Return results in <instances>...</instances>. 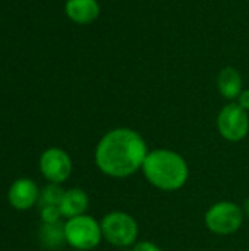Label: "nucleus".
<instances>
[{"label":"nucleus","mask_w":249,"mask_h":251,"mask_svg":"<svg viewBox=\"0 0 249 251\" xmlns=\"http://www.w3.org/2000/svg\"><path fill=\"white\" fill-rule=\"evenodd\" d=\"M219 134L230 143L242 141L249 132L248 112L244 110L238 103L230 101L223 106L217 115Z\"/></svg>","instance_id":"obj_6"},{"label":"nucleus","mask_w":249,"mask_h":251,"mask_svg":"<svg viewBox=\"0 0 249 251\" xmlns=\"http://www.w3.org/2000/svg\"><path fill=\"white\" fill-rule=\"evenodd\" d=\"M41 175L51 184H63L72 175L73 163L68 151L59 147L44 150L38 160Z\"/></svg>","instance_id":"obj_7"},{"label":"nucleus","mask_w":249,"mask_h":251,"mask_svg":"<svg viewBox=\"0 0 249 251\" xmlns=\"http://www.w3.org/2000/svg\"><path fill=\"white\" fill-rule=\"evenodd\" d=\"M145 179L157 190L178 191L189 179V166L182 154L169 149L148 151L142 165Z\"/></svg>","instance_id":"obj_2"},{"label":"nucleus","mask_w":249,"mask_h":251,"mask_svg":"<svg viewBox=\"0 0 249 251\" xmlns=\"http://www.w3.org/2000/svg\"><path fill=\"white\" fill-rule=\"evenodd\" d=\"M236 103L244 109L249 112V88H244L242 93L239 94V97L236 99Z\"/></svg>","instance_id":"obj_16"},{"label":"nucleus","mask_w":249,"mask_h":251,"mask_svg":"<svg viewBox=\"0 0 249 251\" xmlns=\"http://www.w3.org/2000/svg\"><path fill=\"white\" fill-rule=\"evenodd\" d=\"M148 147L144 137L132 128L107 131L95 146L94 160L101 174L110 178H128L142 169Z\"/></svg>","instance_id":"obj_1"},{"label":"nucleus","mask_w":249,"mask_h":251,"mask_svg":"<svg viewBox=\"0 0 249 251\" xmlns=\"http://www.w3.org/2000/svg\"><path fill=\"white\" fill-rule=\"evenodd\" d=\"M132 251H163L157 244H154V243H151V241H147V240H144V241H136L135 244H134V249Z\"/></svg>","instance_id":"obj_15"},{"label":"nucleus","mask_w":249,"mask_h":251,"mask_svg":"<svg viewBox=\"0 0 249 251\" xmlns=\"http://www.w3.org/2000/svg\"><path fill=\"white\" fill-rule=\"evenodd\" d=\"M65 191L66 190H63L60 187V184L48 182V185H45L43 190H40V199H38L40 207H44V206H60Z\"/></svg>","instance_id":"obj_13"},{"label":"nucleus","mask_w":249,"mask_h":251,"mask_svg":"<svg viewBox=\"0 0 249 251\" xmlns=\"http://www.w3.org/2000/svg\"><path fill=\"white\" fill-rule=\"evenodd\" d=\"M40 218L43 224H57L63 216L59 206H44L40 207Z\"/></svg>","instance_id":"obj_14"},{"label":"nucleus","mask_w":249,"mask_h":251,"mask_svg":"<svg viewBox=\"0 0 249 251\" xmlns=\"http://www.w3.org/2000/svg\"><path fill=\"white\" fill-rule=\"evenodd\" d=\"M217 90L226 100H236L244 90V81L239 71L233 66H225L217 75Z\"/></svg>","instance_id":"obj_11"},{"label":"nucleus","mask_w":249,"mask_h":251,"mask_svg":"<svg viewBox=\"0 0 249 251\" xmlns=\"http://www.w3.org/2000/svg\"><path fill=\"white\" fill-rule=\"evenodd\" d=\"M242 209H244V213H245V215L249 218V197L245 200V203H244V207H242Z\"/></svg>","instance_id":"obj_17"},{"label":"nucleus","mask_w":249,"mask_h":251,"mask_svg":"<svg viewBox=\"0 0 249 251\" xmlns=\"http://www.w3.org/2000/svg\"><path fill=\"white\" fill-rule=\"evenodd\" d=\"M38 240L47 250H57L66 244L65 224H43L38 231Z\"/></svg>","instance_id":"obj_12"},{"label":"nucleus","mask_w":249,"mask_h":251,"mask_svg":"<svg viewBox=\"0 0 249 251\" xmlns=\"http://www.w3.org/2000/svg\"><path fill=\"white\" fill-rule=\"evenodd\" d=\"M73 251H79V250H73Z\"/></svg>","instance_id":"obj_18"},{"label":"nucleus","mask_w":249,"mask_h":251,"mask_svg":"<svg viewBox=\"0 0 249 251\" xmlns=\"http://www.w3.org/2000/svg\"><path fill=\"white\" fill-rule=\"evenodd\" d=\"M103 240L114 247H131L138 240V224L126 212L114 210L107 215L100 222Z\"/></svg>","instance_id":"obj_4"},{"label":"nucleus","mask_w":249,"mask_h":251,"mask_svg":"<svg viewBox=\"0 0 249 251\" xmlns=\"http://www.w3.org/2000/svg\"><path fill=\"white\" fill-rule=\"evenodd\" d=\"M66 244L73 250L91 251L100 246L103 240L101 225L92 216L81 215L72 219H66L65 224Z\"/></svg>","instance_id":"obj_3"},{"label":"nucleus","mask_w":249,"mask_h":251,"mask_svg":"<svg viewBox=\"0 0 249 251\" xmlns=\"http://www.w3.org/2000/svg\"><path fill=\"white\" fill-rule=\"evenodd\" d=\"M90 206V197L82 188H69L65 191L62 203H60V212L62 216L66 219H72L81 215H85L87 209Z\"/></svg>","instance_id":"obj_10"},{"label":"nucleus","mask_w":249,"mask_h":251,"mask_svg":"<svg viewBox=\"0 0 249 251\" xmlns=\"http://www.w3.org/2000/svg\"><path fill=\"white\" fill-rule=\"evenodd\" d=\"M244 209L233 201H217L214 203L204 216L205 226L216 235H232L244 224Z\"/></svg>","instance_id":"obj_5"},{"label":"nucleus","mask_w":249,"mask_h":251,"mask_svg":"<svg viewBox=\"0 0 249 251\" xmlns=\"http://www.w3.org/2000/svg\"><path fill=\"white\" fill-rule=\"evenodd\" d=\"M40 188L31 178H18L7 191V200L16 210H29L38 203Z\"/></svg>","instance_id":"obj_8"},{"label":"nucleus","mask_w":249,"mask_h":251,"mask_svg":"<svg viewBox=\"0 0 249 251\" xmlns=\"http://www.w3.org/2000/svg\"><path fill=\"white\" fill-rule=\"evenodd\" d=\"M65 13L76 25H90L101 13L98 0H66Z\"/></svg>","instance_id":"obj_9"}]
</instances>
